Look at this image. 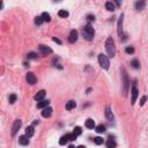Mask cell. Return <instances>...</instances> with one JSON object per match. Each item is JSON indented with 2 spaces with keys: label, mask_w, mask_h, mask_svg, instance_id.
<instances>
[{
  "label": "cell",
  "mask_w": 148,
  "mask_h": 148,
  "mask_svg": "<svg viewBox=\"0 0 148 148\" xmlns=\"http://www.w3.org/2000/svg\"><path fill=\"white\" fill-rule=\"evenodd\" d=\"M105 50L109 57H111V58L115 57V54H116V46H115V41H113L112 37H108V39H106Z\"/></svg>",
  "instance_id": "6da1fadb"
},
{
  "label": "cell",
  "mask_w": 148,
  "mask_h": 148,
  "mask_svg": "<svg viewBox=\"0 0 148 148\" xmlns=\"http://www.w3.org/2000/svg\"><path fill=\"white\" fill-rule=\"evenodd\" d=\"M94 34H95V30H94V28H93L90 25H87L85 27V28L82 29V36L85 37V39H87V41H93V38H94Z\"/></svg>",
  "instance_id": "7a4b0ae2"
},
{
  "label": "cell",
  "mask_w": 148,
  "mask_h": 148,
  "mask_svg": "<svg viewBox=\"0 0 148 148\" xmlns=\"http://www.w3.org/2000/svg\"><path fill=\"white\" fill-rule=\"evenodd\" d=\"M122 71V79H123V92H124V95L126 96L127 95V92H128V78H127V73H126V70L122 67L120 68Z\"/></svg>",
  "instance_id": "3957f363"
},
{
  "label": "cell",
  "mask_w": 148,
  "mask_h": 148,
  "mask_svg": "<svg viewBox=\"0 0 148 148\" xmlns=\"http://www.w3.org/2000/svg\"><path fill=\"white\" fill-rule=\"evenodd\" d=\"M123 21H124V14H122L120 15V18H119V20H118V31H117L122 42L126 41V35H125L124 31H123Z\"/></svg>",
  "instance_id": "277c9868"
},
{
  "label": "cell",
  "mask_w": 148,
  "mask_h": 148,
  "mask_svg": "<svg viewBox=\"0 0 148 148\" xmlns=\"http://www.w3.org/2000/svg\"><path fill=\"white\" fill-rule=\"evenodd\" d=\"M99 66L104 68V70H109V59H108V57L105 54H103V53H99Z\"/></svg>",
  "instance_id": "5b68a950"
},
{
  "label": "cell",
  "mask_w": 148,
  "mask_h": 148,
  "mask_svg": "<svg viewBox=\"0 0 148 148\" xmlns=\"http://www.w3.org/2000/svg\"><path fill=\"white\" fill-rule=\"evenodd\" d=\"M21 125H22V122L20 119H15L14 124H13V126H12V135L14 137L15 134L19 132V130L21 128Z\"/></svg>",
  "instance_id": "8992f818"
},
{
  "label": "cell",
  "mask_w": 148,
  "mask_h": 148,
  "mask_svg": "<svg viewBox=\"0 0 148 148\" xmlns=\"http://www.w3.org/2000/svg\"><path fill=\"white\" fill-rule=\"evenodd\" d=\"M25 80H27V82H28L30 86H34L37 82V79H36L35 74L31 73V72H29L28 74H27V76H25Z\"/></svg>",
  "instance_id": "52a82bcc"
},
{
  "label": "cell",
  "mask_w": 148,
  "mask_h": 148,
  "mask_svg": "<svg viewBox=\"0 0 148 148\" xmlns=\"http://www.w3.org/2000/svg\"><path fill=\"white\" fill-rule=\"evenodd\" d=\"M105 117H106V119L109 120V122H111V123L115 120V116H113L112 110H111L110 105H106L105 106Z\"/></svg>",
  "instance_id": "ba28073f"
},
{
  "label": "cell",
  "mask_w": 148,
  "mask_h": 148,
  "mask_svg": "<svg viewBox=\"0 0 148 148\" xmlns=\"http://www.w3.org/2000/svg\"><path fill=\"white\" fill-rule=\"evenodd\" d=\"M39 52L42 53V56H48V54H51L52 53V50L50 49L49 46L45 45H39Z\"/></svg>",
  "instance_id": "9c48e42d"
},
{
  "label": "cell",
  "mask_w": 148,
  "mask_h": 148,
  "mask_svg": "<svg viewBox=\"0 0 148 148\" xmlns=\"http://www.w3.org/2000/svg\"><path fill=\"white\" fill-rule=\"evenodd\" d=\"M78 41V31L76 30H72V31L70 32V36H68V42L71 43V44H73V43H75Z\"/></svg>",
  "instance_id": "30bf717a"
},
{
  "label": "cell",
  "mask_w": 148,
  "mask_h": 148,
  "mask_svg": "<svg viewBox=\"0 0 148 148\" xmlns=\"http://www.w3.org/2000/svg\"><path fill=\"white\" fill-rule=\"evenodd\" d=\"M131 93H132V99H131V103H132V105H133L134 103L137 102V97H138V94H139V92H138V89L135 86H133L132 87V90H131Z\"/></svg>",
  "instance_id": "8fae6325"
},
{
  "label": "cell",
  "mask_w": 148,
  "mask_h": 148,
  "mask_svg": "<svg viewBox=\"0 0 148 148\" xmlns=\"http://www.w3.org/2000/svg\"><path fill=\"white\" fill-rule=\"evenodd\" d=\"M145 6H146V2H145V0H138L137 2H135V9L137 11H144L145 9Z\"/></svg>",
  "instance_id": "7c38bea8"
},
{
  "label": "cell",
  "mask_w": 148,
  "mask_h": 148,
  "mask_svg": "<svg viewBox=\"0 0 148 148\" xmlns=\"http://www.w3.org/2000/svg\"><path fill=\"white\" fill-rule=\"evenodd\" d=\"M52 115V108H50V106H46V108H44L42 111V116L45 117V118H49L50 116Z\"/></svg>",
  "instance_id": "4fadbf2b"
},
{
  "label": "cell",
  "mask_w": 148,
  "mask_h": 148,
  "mask_svg": "<svg viewBox=\"0 0 148 148\" xmlns=\"http://www.w3.org/2000/svg\"><path fill=\"white\" fill-rule=\"evenodd\" d=\"M19 144L22 146H28L29 145V138L27 135H21L19 138Z\"/></svg>",
  "instance_id": "5bb4252c"
},
{
  "label": "cell",
  "mask_w": 148,
  "mask_h": 148,
  "mask_svg": "<svg viewBox=\"0 0 148 148\" xmlns=\"http://www.w3.org/2000/svg\"><path fill=\"white\" fill-rule=\"evenodd\" d=\"M45 94H46L45 90H39V92L35 95V99L36 101H38V102L39 101H42V99L45 97Z\"/></svg>",
  "instance_id": "9a60e30c"
},
{
  "label": "cell",
  "mask_w": 148,
  "mask_h": 148,
  "mask_svg": "<svg viewBox=\"0 0 148 148\" xmlns=\"http://www.w3.org/2000/svg\"><path fill=\"white\" fill-rule=\"evenodd\" d=\"M34 133H35L34 125H32V126H28L27 128H25V135H27L28 138H31L32 135H34Z\"/></svg>",
  "instance_id": "2e32d148"
},
{
  "label": "cell",
  "mask_w": 148,
  "mask_h": 148,
  "mask_svg": "<svg viewBox=\"0 0 148 148\" xmlns=\"http://www.w3.org/2000/svg\"><path fill=\"white\" fill-rule=\"evenodd\" d=\"M67 141H70V139H68V134H65V135H63V137L60 138L59 145L60 146H65V145L67 144Z\"/></svg>",
  "instance_id": "e0dca14e"
},
{
  "label": "cell",
  "mask_w": 148,
  "mask_h": 148,
  "mask_svg": "<svg viewBox=\"0 0 148 148\" xmlns=\"http://www.w3.org/2000/svg\"><path fill=\"white\" fill-rule=\"evenodd\" d=\"M76 106V102L75 101H68L66 103V110H73Z\"/></svg>",
  "instance_id": "ac0fdd59"
},
{
  "label": "cell",
  "mask_w": 148,
  "mask_h": 148,
  "mask_svg": "<svg viewBox=\"0 0 148 148\" xmlns=\"http://www.w3.org/2000/svg\"><path fill=\"white\" fill-rule=\"evenodd\" d=\"M50 101H44V99H42V101H39V103L37 104V108H39V109H44V108H46V106L49 105Z\"/></svg>",
  "instance_id": "d6986e66"
},
{
  "label": "cell",
  "mask_w": 148,
  "mask_h": 148,
  "mask_svg": "<svg viewBox=\"0 0 148 148\" xmlns=\"http://www.w3.org/2000/svg\"><path fill=\"white\" fill-rule=\"evenodd\" d=\"M105 8L108 9V11H110V12H113L115 11V8H116V6H115V4L113 2H111V1H108L105 4Z\"/></svg>",
  "instance_id": "ffe728a7"
},
{
  "label": "cell",
  "mask_w": 148,
  "mask_h": 148,
  "mask_svg": "<svg viewBox=\"0 0 148 148\" xmlns=\"http://www.w3.org/2000/svg\"><path fill=\"white\" fill-rule=\"evenodd\" d=\"M86 127H88V128H94L95 127V122L93 119H87L86 120Z\"/></svg>",
  "instance_id": "44dd1931"
},
{
  "label": "cell",
  "mask_w": 148,
  "mask_h": 148,
  "mask_svg": "<svg viewBox=\"0 0 148 148\" xmlns=\"http://www.w3.org/2000/svg\"><path fill=\"white\" fill-rule=\"evenodd\" d=\"M131 65H132V67L135 68V70L140 68V63H139V60H138V59H133V60H132V61H131Z\"/></svg>",
  "instance_id": "7402d4cb"
},
{
  "label": "cell",
  "mask_w": 148,
  "mask_h": 148,
  "mask_svg": "<svg viewBox=\"0 0 148 148\" xmlns=\"http://www.w3.org/2000/svg\"><path fill=\"white\" fill-rule=\"evenodd\" d=\"M116 146H117V144L111 139V138H110L109 140H108V142H106V147L108 148H115Z\"/></svg>",
  "instance_id": "603a6c76"
},
{
  "label": "cell",
  "mask_w": 148,
  "mask_h": 148,
  "mask_svg": "<svg viewBox=\"0 0 148 148\" xmlns=\"http://www.w3.org/2000/svg\"><path fill=\"white\" fill-rule=\"evenodd\" d=\"M105 126H104V125H102V124H101V125H99V126H96V132H97V133H104V132H105Z\"/></svg>",
  "instance_id": "cb8c5ba5"
},
{
  "label": "cell",
  "mask_w": 148,
  "mask_h": 148,
  "mask_svg": "<svg viewBox=\"0 0 148 148\" xmlns=\"http://www.w3.org/2000/svg\"><path fill=\"white\" fill-rule=\"evenodd\" d=\"M16 99H18V96L15 95V94H12V95H9V97H8V101H9L11 104H13V103L16 102Z\"/></svg>",
  "instance_id": "d4e9b609"
},
{
  "label": "cell",
  "mask_w": 148,
  "mask_h": 148,
  "mask_svg": "<svg viewBox=\"0 0 148 148\" xmlns=\"http://www.w3.org/2000/svg\"><path fill=\"white\" fill-rule=\"evenodd\" d=\"M42 18L44 19V21H46V22L51 21V16H50V14L49 13H46V12H44V13L42 14Z\"/></svg>",
  "instance_id": "484cf974"
},
{
  "label": "cell",
  "mask_w": 148,
  "mask_h": 148,
  "mask_svg": "<svg viewBox=\"0 0 148 148\" xmlns=\"http://www.w3.org/2000/svg\"><path fill=\"white\" fill-rule=\"evenodd\" d=\"M73 133L76 135V137H79L80 134L82 133V130H81V127L80 126H76V127H74V131H73Z\"/></svg>",
  "instance_id": "4316f807"
},
{
  "label": "cell",
  "mask_w": 148,
  "mask_h": 148,
  "mask_svg": "<svg viewBox=\"0 0 148 148\" xmlns=\"http://www.w3.org/2000/svg\"><path fill=\"white\" fill-rule=\"evenodd\" d=\"M43 22H44V19H43L42 16H36L35 18V23L37 25H41Z\"/></svg>",
  "instance_id": "83f0119b"
},
{
  "label": "cell",
  "mask_w": 148,
  "mask_h": 148,
  "mask_svg": "<svg viewBox=\"0 0 148 148\" xmlns=\"http://www.w3.org/2000/svg\"><path fill=\"white\" fill-rule=\"evenodd\" d=\"M58 15H59L60 18H67V16H68V12L61 9V11L58 12Z\"/></svg>",
  "instance_id": "f1b7e54d"
},
{
  "label": "cell",
  "mask_w": 148,
  "mask_h": 148,
  "mask_svg": "<svg viewBox=\"0 0 148 148\" xmlns=\"http://www.w3.org/2000/svg\"><path fill=\"white\" fill-rule=\"evenodd\" d=\"M94 142H95L96 145H102L103 142H104V140H103L101 137H96V138H94Z\"/></svg>",
  "instance_id": "f546056e"
},
{
  "label": "cell",
  "mask_w": 148,
  "mask_h": 148,
  "mask_svg": "<svg viewBox=\"0 0 148 148\" xmlns=\"http://www.w3.org/2000/svg\"><path fill=\"white\" fill-rule=\"evenodd\" d=\"M27 57H28V59H37V53L29 52L28 54H27Z\"/></svg>",
  "instance_id": "4dcf8cb0"
},
{
  "label": "cell",
  "mask_w": 148,
  "mask_h": 148,
  "mask_svg": "<svg viewBox=\"0 0 148 148\" xmlns=\"http://www.w3.org/2000/svg\"><path fill=\"white\" fill-rule=\"evenodd\" d=\"M125 52L128 53V54H132V53H134V48L133 46H127L125 49Z\"/></svg>",
  "instance_id": "1f68e13d"
},
{
  "label": "cell",
  "mask_w": 148,
  "mask_h": 148,
  "mask_svg": "<svg viewBox=\"0 0 148 148\" xmlns=\"http://www.w3.org/2000/svg\"><path fill=\"white\" fill-rule=\"evenodd\" d=\"M146 101H147V96H142V97H141V101H140V105H145Z\"/></svg>",
  "instance_id": "d6a6232c"
},
{
  "label": "cell",
  "mask_w": 148,
  "mask_h": 148,
  "mask_svg": "<svg viewBox=\"0 0 148 148\" xmlns=\"http://www.w3.org/2000/svg\"><path fill=\"white\" fill-rule=\"evenodd\" d=\"M87 20H88V21H94V20H95V16L92 14H89V15H87Z\"/></svg>",
  "instance_id": "836d02e7"
},
{
  "label": "cell",
  "mask_w": 148,
  "mask_h": 148,
  "mask_svg": "<svg viewBox=\"0 0 148 148\" xmlns=\"http://www.w3.org/2000/svg\"><path fill=\"white\" fill-rule=\"evenodd\" d=\"M52 41H53V42H56L57 44H59V45L61 44V41H60L59 38H57V37H52Z\"/></svg>",
  "instance_id": "e575fe53"
},
{
  "label": "cell",
  "mask_w": 148,
  "mask_h": 148,
  "mask_svg": "<svg viewBox=\"0 0 148 148\" xmlns=\"http://www.w3.org/2000/svg\"><path fill=\"white\" fill-rule=\"evenodd\" d=\"M38 123H39L38 120H35V122H34V124H32V125H34V126H35V125H37V124H38Z\"/></svg>",
  "instance_id": "d590c367"
},
{
  "label": "cell",
  "mask_w": 148,
  "mask_h": 148,
  "mask_svg": "<svg viewBox=\"0 0 148 148\" xmlns=\"http://www.w3.org/2000/svg\"><path fill=\"white\" fill-rule=\"evenodd\" d=\"M115 1H116V4H117V6H119V5H120V2H119V0H115Z\"/></svg>",
  "instance_id": "8d00e7d4"
},
{
  "label": "cell",
  "mask_w": 148,
  "mask_h": 148,
  "mask_svg": "<svg viewBox=\"0 0 148 148\" xmlns=\"http://www.w3.org/2000/svg\"><path fill=\"white\" fill-rule=\"evenodd\" d=\"M53 1H57V2H59V1H60V0H53Z\"/></svg>",
  "instance_id": "74e56055"
}]
</instances>
